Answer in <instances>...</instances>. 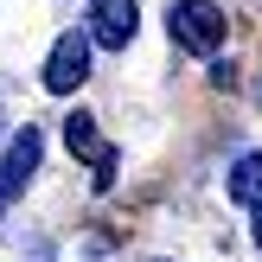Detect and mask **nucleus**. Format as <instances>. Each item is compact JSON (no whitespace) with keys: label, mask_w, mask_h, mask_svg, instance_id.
I'll list each match as a JSON object with an SVG mask.
<instances>
[{"label":"nucleus","mask_w":262,"mask_h":262,"mask_svg":"<svg viewBox=\"0 0 262 262\" xmlns=\"http://www.w3.org/2000/svg\"><path fill=\"white\" fill-rule=\"evenodd\" d=\"M166 26H173V45H179V51H199V58H211V51L230 38L224 7H211V0H173Z\"/></svg>","instance_id":"1"},{"label":"nucleus","mask_w":262,"mask_h":262,"mask_svg":"<svg viewBox=\"0 0 262 262\" xmlns=\"http://www.w3.org/2000/svg\"><path fill=\"white\" fill-rule=\"evenodd\" d=\"M38 154H45V135H38L32 122H26V128H13L7 154H0V217L13 211V199L26 192V179L38 173Z\"/></svg>","instance_id":"2"},{"label":"nucleus","mask_w":262,"mask_h":262,"mask_svg":"<svg viewBox=\"0 0 262 262\" xmlns=\"http://www.w3.org/2000/svg\"><path fill=\"white\" fill-rule=\"evenodd\" d=\"M90 77V32H64L45 58V90L51 96H71L77 83Z\"/></svg>","instance_id":"3"},{"label":"nucleus","mask_w":262,"mask_h":262,"mask_svg":"<svg viewBox=\"0 0 262 262\" xmlns=\"http://www.w3.org/2000/svg\"><path fill=\"white\" fill-rule=\"evenodd\" d=\"M135 26H141V7H135V0H90V45L128 51Z\"/></svg>","instance_id":"4"},{"label":"nucleus","mask_w":262,"mask_h":262,"mask_svg":"<svg viewBox=\"0 0 262 262\" xmlns=\"http://www.w3.org/2000/svg\"><path fill=\"white\" fill-rule=\"evenodd\" d=\"M64 141H71V154H83V160L96 166V186H109V179H115V147L96 135V115H83V109L64 115Z\"/></svg>","instance_id":"5"},{"label":"nucleus","mask_w":262,"mask_h":262,"mask_svg":"<svg viewBox=\"0 0 262 262\" xmlns=\"http://www.w3.org/2000/svg\"><path fill=\"white\" fill-rule=\"evenodd\" d=\"M224 192H230V205H243V211H262V154H243V160H230Z\"/></svg>","instance_id":"6"},{"label":"nucleus","mask_w":262,"mask_h":262,"mask_svg":"<svg viewBox=\"0 0 262 262\" xmlns=\"http://www.w3.org/2000/svg\"><path fill=\"white\" fill-rule=\"evenodd\" d=\"M256 243H262V211H256Z\"/></svg>","instance_id":"7"}]
</instances>
